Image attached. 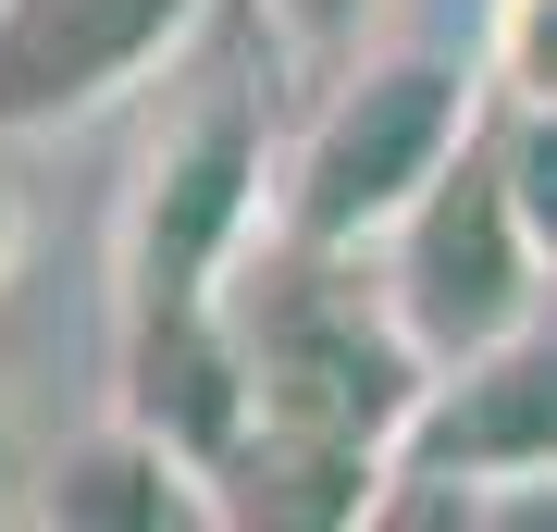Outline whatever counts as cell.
I'll return each instance as SVG.
<instances>
[{
    "instance_id": "6da1fadb",
    "label": "cell",
    "mask_w": 557,
    "mask_h": 532,
    "mask_svg": "<svg viewBox=\"0 0 557 532\" xmlns=\"http://www.w3.org/2000/svg\"><path fill=\"white\" fill-rule=\"evenodd\" d=\"M223 335H236V372H248V421H310V434H359V446H397L409 396L434 372L409 347L372 248H322V236H285V223H260L236 248Z\"/></svg>"
},
{
    "instance_id": "7a4b0ae2",
    "label": "cell",
    "mask_w": 557,
    "mask_h": 532,
    "mask_svg": "<svg viewBox=\"0 0 557 532\" xmlns=\"http://www.w3.org/2000/svg\"><path fill=\"white\" fill-rule=\"evenodd\" d=\"M483 124V50H372L322 62V99L273 161V223L322 248H372L421 198V174Z\"/></svg>"
},
{
    "instance_id": "3957f363",
    "label": "cell",
    "mask_w": 557,
    "mask_h": 532,
    "mask_svg": "<svg viewBox=\"0 0 557 532\" xmlns=\"http://www.w3.org/2000/svg\"><path fill=\"white\" fill-rule=\"evenodd\" d=\"M545 483H557V297L421 372L397 446H384L372 520H496L508 495L533 508Z\"/></svg>"
},
{
    "instance_id": "277c9868",
    "label": "cell",
    "mask_w": 557,
    "mask_h": 532,
    "mask_svg": "<svg viewBox=\"0 0 557 532\" xmlns=\"http://www.w3.org/2000/svg\"><path fill=\"white\" fill-rule=\"evenodd\" d=\"M372 273H384V297H397V322H409L421 359H458V347L508 335L520 310L557 297V260L533 248V223H520L483 124L421 174V198L372 236Z\"/></svg>"
},
{
    "instance_id": "5b68a950",
    "label": "cell",
    "mask_w": 557,
    "mask_h": 532,
    "mask_svg": "<svg viewBox=\"0 0 557 532\" xmlns=\"http://www.w3.org/2000/svg\"><path fill=\"white\" fill-rule=\"evenodd\" d=\"M223 0H0V137H62V124L137 99Z\"/></svg>"
},
{
    "instance_id": "8992f818",
    "label": "cell",
    "mask_w": 557,
    "mask_h": 532,
    "mask_svg": "<svg viewBox=\"0 0 557 532\" xmlns=\"http://www.w3.org/2000/svg\"><path fill=\"white\" fill-rule=\"evenodd\" d=\"M38 520H50V532H199V520H223V508H211V471L161 434V421L112 409V421H87L75 446H50Z\"/></svg>"
},
{
    "instance_id": "52a82bcc",
    "label": "cell",
    "mask_w": 557,
    "mask_h": 532,
    "mask_svg": "<svg viewBox=\"0 0 557 532\" xmlns=\"http://www.w3.org/2000/svg\"><path fill=\"white\" fill-rule=\"evenodd\" d=\"M211 508L273 532H347L384 508V446L310 434V421H236V446L211 458Z\"/></svg>"
},
{
    "instance_id": "ba28073f",
    "label": "cell",
    "mask_w": 557,
    "mask_h": 532,
    "mask_svg": "<svg viewBox=\"0 0 557 532\" xmlns=\"http://www.w3.org/2000/svg\"><path fill=\"white\" fill-rule=\"evenodd\" d=\"M483 137H496V174L533 223V248L557 260V99H496L483 87Z\"/></svg>"
},
{
    "instance_id": "9c48e42d",
    "label": "cell",
    "mask_w": 557,
    "mask_h": 532,
    "mask_svg": "<svg viewBox=\"0 0 557 532\" xmlns=\"http://www.w3.org/2000/svg\"><path fill=\"white\" fill-rule=\"evenodd\" d=\"M483 87L496 99H557V0H496L483 13Z\"/></svg>"
},
{
    "instance_id": "30bf717a",
    "label": "cell",
    "mask_w": 557,
    "mask_h": 532,
    "mask_svg": "<svg viewBox=\"0 0 557 532\" xmlns=\"http://www.w3.org/2000/svg\"><path fill=\"white\" fill-rule=\"evenodd\" d=\"M248 13L285 38V62H347L359 38H372V13H384V0H248Z\"/></svg>"
},
{
    "instance_id": "8fae6325",
    "label": "cell",
    "mask_w": 557,
    "mask_h": 532,
    "mask_svg": "<svg viewBox=\"0 0 557 532\" xmlns=\"http://www.w3.org/2000/svg\"><path fill=\"white\" fill-rule=\"evenodd\" d=\"M13 260H25V198L0 186V285H13Z\"/></svg>"
}]
</instances>
